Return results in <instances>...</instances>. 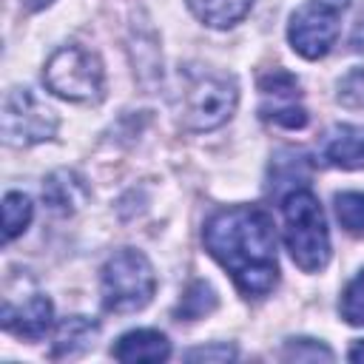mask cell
<instances>
[{
	"label": "cell",
	"instance_id": "obj_1",
	"mask_svg": "<svg viewBox=\"0 0 364 364\" xmlns=\"http://www.w3.org/2000/svg\"><path fill=\"white\" fill-rule=\"evenodd\" d=\"M208 253L233 276L242 296H267L279 282L276 230L267 210L239 205L213 213L202 230Z\"/></svg>",
	"mask_w": 364,
	"mask_h": 364
},
{
	"label": "cell",
	"instance_id": "obj_2",
	"mask_svg": "<svg viewBox=\"0 0 364 364\" xmlns=\"http://www.w3.org/2000/svg\"><path fill=\"white\" fill-rule=\"evenodd\" d=\"M284 213V245L293 256V262L307 270H324L330 262V230L324 210L313 191L296 188L282 199Z\"/></svg>",
	"mask_w": 364,
	"mask_h": 364
},
{
	"label": "cell",
	"instance_id": "obj_3",
	"mask_svg": "<svg viewBox=\"0 0 364 364\" xmlns=\"http://www.w3.org/2000/svg\"><path fill=\"white\" fill-rule=\"evenodd\" d=\"M239 102V85L230 74L210 68L182 71V122L191 131H210L228 122Z\"/></svg>",
	"mask_w": 364,
	"mask_h": 364
},
{
	"label": "cell",
	"instance_id": "obj_4",
	"mask_svg": "<svg viewBox=\"0 0 364 364\" xmlns=\"http://www.w3.org/2000/svg\"><path fill=\"white\" fill-rule=\"evenodd\" d=\"M102 307L111 313H136L142 310L156 290V276L145 253L119 250L102 267Z\"/></svg>",
	"mask_w": 364,
	"mask_h": 364
},
{
	"label": "cell",
	"instance_id": "obj_5",
	"mask_svg": "<svg viewBox=\"0 0 364 364\" xmlns=\"http://www.w3.org/2000/svg\"><path fill=\"white\" fill-rule=\"evenodd\" d=\"M43 80L57 97L68 102H100L105 88L100 57L82 46L57 48L46 63Z\"/></svg>",
	"mask_w": 364,
	"mask_h": 364
},
{
	"label": "cell",
	"instance_id": "obj_6",
	"mask_svg": "<svg viewBox=\"0 0 364 364\" xmlns=\"http://www.w3.org/2000/svg\"><path fill=\"white\" fill-rule=\"evenodd\" d=\"M350 0H310L299 6L287 26V40L307 60L324 57L338 40V17Z\"/></svg>",
	"mask_w": 364,
	"mask_h": 364
},
{
	"label": "cell",
	"instance_id": "obj_7",
	"mask_svg": "<svg viewBox=\"0 0 364 364\" xmlns=\"http://www.w3.org/2000/svg\"><path fill=\"white\" fill-rule=\"evenodd\" d=\"M57 131V114L34 97L28 88H11L3 102V136L9 145L26 148L51 139Z\"/></svg>",
	"mask_w": 364,
	"mask_h": 364
},
{
	"label": "cell",
	"instance_id": "obj_8",
	"mask_svg": "<svg viewBox=\"0 0 364 364\" xmlns=\"http://www.w3.org/2000/svg\"><path fill=\"white\" fill-rule=\"evenodd\" d=\"M262 117L273 125H282V128H304L307 125V111L296 102L299 100V82L293 74L287 71H273V74H264L262 82Z\"/></svg>",
	"mask_w": 364,
	"mask_h": 364
},
{
	"label": "cell",
	"instance_id": "obj_9",
	"mask_svg": "<svg viewBox=\"0 0 364 364\" xmlns=\"http://www.w3.org/2000/svg\"><path fill=\"white\" fill-rule=\"evenodd\" d=\"M51 318H54V307H51L48 296H31L20 307H14L11 301L3 304V327L28 341L43 338L51 327Z\"/></svg>",
	"mask_w": 364,
	"mask_h": 364
},
{
	"label": "cell",
	"instance_id": "obj_10",
	"mask_svg": "<svg viewBox=\"0 0 364 364\" xmlns=\"http://www.w3.org/2000/svg\"><path fill=\"white\" fill-rule=\"evenodd\" d=\"M321 156L327 165L341 171L364 168V125H336L327 131Z\"/></svg>",
	"mask_w": 364,
	"mask_h": 364
},
{
	"label": "cell",
	"instance_id": "obj_11",
	"mask_svg": "<svg viewBox=\"0 0 364 364\" xmlns=\"http://www.w3.org/2000/svg\"><path fill=\"white\" fill-rule=\"evenodd\" d=\"M111 355L119 361H165L171 341L159 330H131L111 347Z\"/></svg>",
	"mask_w": 364,
	"mask_h": 364
},
{
	"label": "cell",
	"instance_id": "obj_12",
	"mask_svg": "<svg viewBox=\"0 0 364 364\" xmlns=\"http://www.w3.org/2000/svg\"><path fill=\"white\" fill-rule=\"evenodd\" d=\"M100 333V324L85 318V316H68L60 321L57 336H54V347H51V358H74L82 355L94 338Z\"/></svg>",
	"mask_w": 364,
	"mask_h": 364
},
{
	"label": "cell",
	"instance_id": "obj_13",
	"mask_svg": "<svg viewBox=\"0 0 364 364\" xmlns=\"http://www.w3.org/2000/svg\"><path fill=\"white\" fill-rule=\"evenodd\" d=\"M88 196L85 182L74 171H54L43 185V199L57 213H74Z\"/></svg>",
	"mask_w": 364,
	"mask_h": 364
},
{
	"label": "cell",
	"instance_id": "obj_14",
	"mask_svg": "<svg viewBox=\"0 0 364 364\" xmlns=\"http://www.w3.org/2000/svg\"><path fill=\"white\" fill-rule=\"evenodd\" d=\"M188 6L202 23L213 28H228L250 11L253 0H188Z\"/></svg>",
	"mask_w": 364,
	"mask_h": 364
},
{
	"label": "cell",
	"instance_id": "obj_15",
	"mask_svg": "<svg viewBox=\"0 0 364 364\" xmlns=\"http://www.w3.org/2000/svg\"><path fill=\"white\" fill-rule=\"evenodd\" d=\"M31 213H34V205L26 193H17V191L6 193V199H3V236H6V242L17 239L28 228Z\"/></svg>",
	"mask_w": 364,
	"mask_h": 364
},
{
	"label": "cell",
	"instance_id": "obj_16",
	"mask_svg": "<svg viewBox=\"0 0 364 364\" xmlns=\"http://www.w3.org/2000/svg\"><path fill=\"white\" fill-rule=\"evenodd\" d=\"M213 307H216V290H213L208 282H193V284L185 290V296H182V301H179V307H176V316L193 321V318L208 316Z\"/></svg>",
	"mask_w": 364,
	"mask_h": 364
},
{
	"label": "cell",
	"instance_id": "obj_17",
	"mask_svg": "<svg viewBox=\"0 0 364 364\" xmlns=\"http://www.w3.org/2000/svg\"><path fill=\"white\" fill-rule=\"evenodd\" d=\"M336 216L341 228L353 236H364V193L361 191H344L336 196Z\"/></svg>",
	"mask_w": 364,
	"mask_h": 364
},
{
	"label": "cell",
	"instance_id": "obj_18",
	"mask_svg": "<svg viewBox=\"0 0 364 364\" xmlns=\"http://www.w3.org/2000/svg\"><path fill=\"white\" fill-rule=\"evenodd\" d=\"M341 318L353 327H364V270L341 293Z\"/></svg>",
	"mask_w": 364,
	"mask_h": 364
},
{
	"label": "cell",
	"instance_id": "obj_19",
	"mask_svg": "<svg viewBox=\"0 0 364 364\" xmlns=\"http://www.w3.org/2000/svg\"><path fill=\"white\" fill-rule=\"evenodd\" d=\"M338 102L347 108H364V65L350 68L341 80H338V91H336Z\"/></svg>",
	"mask_w": 364,
	"mask_h": 364
},
{
	"label": "cell",
	"instance_id": "obj_20",
	"mask_svg": "<svg viewBox=\"0 0 364 364\" xmlns=\"http://www.w3.org/2000/svg\"><path fill=\"white\" fill-rule=\"evenodd\" d=\"M282 355L284 358H296V361H333V350L330 347H324V344H318V341H313V338H290L287 344H284V350H282Z\"/></svg>",
	"mask_w": 364,
	"mask_h": 364
},
{
	"label": "cell",
	"instance_id": "obj_21",
	"mask_svg": "<svg viewBox=\"0 0 364 364\" xmlns=\"http://www.w3.org/2000/svg\"><path fill=\"white\" fill-rule=\"evenodd\" d=\"M188 358H191V361H196V358H205V361H228V358H236V350L228 347V344H213V347L191 350Z\"/></svg>",
	"mask_w": 364,
	"mask_h": 364
},
{
	"label": "cell",
	"instance_id": "obj_22",
	"mask_svg": "<svg viewBox=\"0 0 364 364\" xmlns=\"http://www.w3.org/2000/svg\"><path fill=\"white\" fill-rule=\"evenodd\" d=\"M350 361H364V341L353 344V350H350Z\"/></svg>",
	"mask_w": 364,
	"mask_h": 364
},
{
	"label": "cell",
	"instance_id": "obj_23",
	"mask_svg": "<svg viewBox=\"0 0 364 364\" xmlns=\"http://www.w3.org/2000/svg\"><path fill=\"white\" fill-rule=\"evenodd\" d=\"M20 3H23V6L28 9V11H37V9H43V6H48L51 0H20Z\"/></svg>",
	"mask_w": 364,
	"mask_h": 364
}]
</instances>
